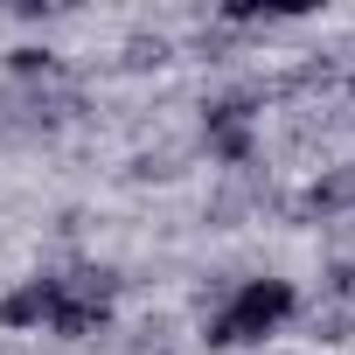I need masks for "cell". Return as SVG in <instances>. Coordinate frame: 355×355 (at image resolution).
I'll return each instance as SVG.
<instances>
[{
  "label": "cell",
  "instance_id": "cell-1",
  "mask_svg": "<svg viewBox=\"0 0 355 355\" xmlns=\"http://www.w3.org/2000/svg\"><path fill=\"white\" fill-rule=\"evenodd\" d=\"M286 313H293V286H286V279H251V286H237V300L223 306L216 341H258V334H272Z\"/></svg>",
  "mask_w": 355,
  "mask_h": 355
}]
</instances>
